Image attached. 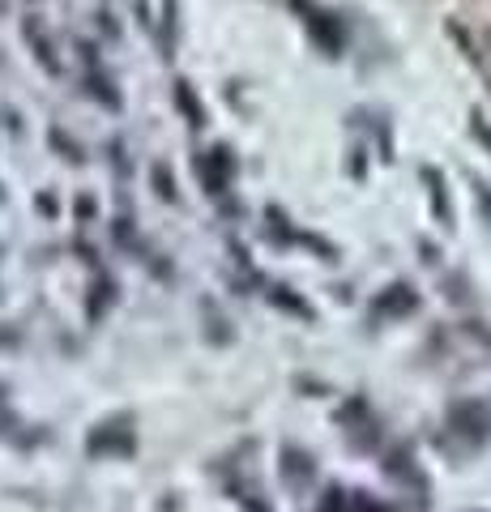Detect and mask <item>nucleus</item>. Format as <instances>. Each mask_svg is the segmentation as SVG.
<instances>
[{
    "instance_id": "obj_2",
    "label": "nucleus",
    "mask_w": 491,
    "mask_h": 512,
    "mask_svg": "<svg viewBox=\"0 0 491 512\" xmlns=\"http://www.w3.org/2000/svg\"><path fill=\"white\" fill-rule=\"evenodd\" d=\"M269 295V303H278V308L282 312H295V316H304V320H312L316 312L308 308V303L304 299H295V295H287V286H274V291H265Z\"/></svg>"
},
{
    "instance_id": "obj_3",
    "label": "nucleus",
    "mask_w": 491,
    "mask_h": 512,
    "mask_svg": "<svg viewBox=\"0 0 491 512\" xmlns=\"http://www.w3.org/2000/svg\"><path fill=\"white\" fill-rule=\"evenodd\" d=\"M176 99H180V107L188 111V124H201L205 116H201V103H193V94H188V86L180 82V90H176Z\"/></svg>"
},
{
    "instance_id": "obj_4",
    "label": "nucleus",
    "mask_w": 491,
    "mask_h": 512,
    "mask_svg": "<svg viewBox=\"0 0 491 512\" xmlns=\"http://www.w3.org/2000/svg\"><path fill=\"white\" fill-rule=\"evenodd\" d=\"M154 188H158V197L176 201V184H171V175H167L163 167H154Z\"/></svg>"
},
{
    "instance_id": "obj_1",
    "label": "nucleus",
    "mask_w": 491,
    "mask_h": 512,
    "mask_svg": "<svg viewBox=\"0 0 491 512\" xmlns=\"http://www.w3.org/2000/svg\"><path fill=\"white\" fill-rule=\"evenodd\" d=\"M107 448H116V453H133V431H120V436H112V431H94L90 436V453H107Z\"/></svg>"
}]
</instances>
